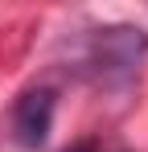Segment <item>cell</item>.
Masks as SVG:
<instances>
[{
	"label": "cell",
	"mask_w": 148,
	"mask_h": 152,
	"mask_svg": "<svg viewBox=\"0 0 148 152\" xmlns=\"http://www.w3.org/2000/svg\"><path fill=\"white\" fill-rule=\"evenodd\" d=\"M53 124V91H25L12 107V136L21 148H41Z\"/></svg>",
	"instance_id": "cell-1"
},
{
	"label": "cell",
	"mask_w": 148,
	"mask_h": 152,
	"mask_svg": "<svg viewBox=\"0 0 148 152\" xmlns=\"http://www.w3.org/2000/svg\"><path fill=\"white\" fill-rule=\"evenodd\" d=\"M66 152H95V144H70Z\"/></svg>",
	"instance_id": "cell-2"
}]
</instances>
